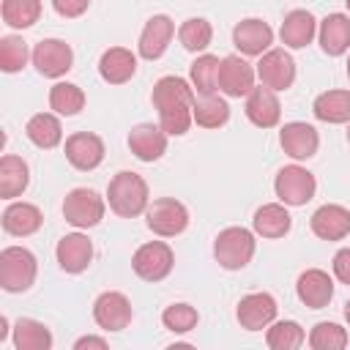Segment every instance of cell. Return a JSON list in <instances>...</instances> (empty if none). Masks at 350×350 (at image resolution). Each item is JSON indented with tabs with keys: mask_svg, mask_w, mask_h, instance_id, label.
<instances>
[{
	"mask_svg": "<svg viewBox=\"0 0 350 350\" xmlns=\"http://www.w3.org/2000/svg\"><path fill=\"white\" fill-rule=\"evenodd\" d=\"M298 301L309 309H325L334 298V279L323 268H306L295 282Z\"/></svg>",
	"mask_w": 350,
	"mask_h": 350,
	"instance_id": "cell-19",
	"label": "cell"
},
{
	"mask_svg": "<svg viewBox=\"0 0 350 350\" xmlns=\"http://www.w3.org/2000/svg\"><path fill=\"white\" fill-rule=\"evenodd\" d=\"M317 38L325 55L339 57L350 49V16L347 14H328L325 19H320L317 27Z\"/></svg>",
	"mask_w": 350,
	"mask_h": 350,
	"instance_id": "cell-26",
	"label": "cell"
},
{
	"mask_svg": "<svg viewBox=\"0 0 350 350\" xmlns=\"http://www.w3.org/2000/svg\"><path fill=\"white\" fill-rule=\"evenodd\" d=\"M0 221H3V230L8 235L27 238V235H33V232L41 230L44 216H41L38 205H33V202H8L5 211H3V216H0Z\"/></svg>",
	"mask_w": 350,
	"mask_h": 350,
	"instance_id": "cell-25",
	"label": "cell"
},
{
	"mask_svg": "<svg viewBox=\"0 0 350 350\" xmlns=\"http://www.w3.org/2000/svg\"><path fill=\"white\" fill-rule=\"evenodd\" d=\"M347 142H350V126H347Z\"/></svg>",
	"mask_w": 350,
	"mask_h": 350,
	"instance_id": "cell-47",
	"label": "cell"
},
{
	"mask_svg": "<svg viewBox=\"0 0 350 350\" xmlns=\"http://www.w3.org/2000/svg\"><path fill=\"white\" fill-rule=\"evenodd\" d=\"M331 268H334V276H336L342 284L350 287V246H345V249H339V252L334 254Z\"/></svg>",
	"mask_w": 350,
	"mask_h": 350,
	"instance_id": "cell-42",
	"label": "cell"
},
{
	"mask_svg": "<svg viewBox=\"0 0 350 350\" xmlns=\"http://www.w3.org/2000/svg\"><path fill=\"white\" fill-rule=\"evenodd\" d=\"M107 202H109L112 213H118L120 219H134V216L145 213L150 205L145 178L131 170H120L118 175H112V180L107 186Z\"/></svg>",
	"mask_w": 350,
	"mask_h": 350,
	"instance_id": "cell-2",
	"label": "cell"
},
{
	"mask_svg": "<svg viewBox=\"0 0 350 350\" xmlns=\"http://www.w3.org/2000/svg\"><path fill=\"white\" fill-rule=\"evenodd\" d=\"M252 227L262 238H284L293 227V216H290L284 202H265L254 211Z\"/></svg>",
	"mask_w": 350,
	"mask_h": 350,
	"instance_id": "cell-27",
	"label": "cell"
},
{
	"mask_svg": "<svg viewBox=\"0 0 350 350\" xmlns=\"http://www.w3.org/2000/svg\"><path fill=\"white\" fill-rule=\"evenodd\" d=\"M312 112L323 123H350V90H325L314 98Z\"/></svg>",
	"mask_w": 350,
	"mask_h": 350,
	"instance_id": "cell-32",
	"label": "cell"
},
{
	"mask_svg": "<svg viewBox=\"0 0 350 350\" xmlns=\"http://www.w3.org/2000/svg\"><path fill=\"white\" fill-rule=\"evenodd\" d=\"M38 260L25 246H5L0 252V287L5 293H25L36 284Z\"/></svg>",
	"mask_w": 350,
	"mask_h": 350,
	"instance_id": "cell-3",
	"label": "cell"
},
{
	"mask_svg": "<svg viewBox=\"0 0 350 350\" xmlns=\"http://www.w3.org/2000/svg\"><path fill=\"white\" fill-rule=\"evenodd\" d=\"M273 191L279 197V202L290 205V208H298V205H306L314 191H317V180L314 175L301 167V164H287L276 172V180H273Z\"/></svg>",
	"mask_w": 350,
	"mask_h": 350,
	"instance_id": "cell-7",
	"label": "cell"
},
{
	"mask_svg": "<svg viewBox=\"0 0 350 350\" xmlns=\"http://www.w3.org/2000/svg\"><path fill=\"white\" fill-rule=\"evenodd\" d=\"M55 257L66 273H82V271H88V265L93 260V243L82 232H68L57 241Z\"/></svg>",
	"mask_w": 350,
	"mask_h": 350,
	"instance_id": "cell-20",
	"label": "cell"
},
{
	"mask_svg": "<svg viewBox=\"0 0 350 350\" xmlns=\"http://www.w3.org/2000/svg\"><path fill=\"white\" fill-rule=\"evenodd\" d=\"M30 183V167L22 156L5 153L0 159V197L3 200H14L19 197Z\"/></svg>",
	"mask_w": 350,
	"mask_h": 350,
	"instance_id": "cell-28",
	"label": "cell"
},
{
	"mask_svg": "<svg viewBox=\"0 0 350 350\" xmlns=\"http://www.w3.org/2000/svg\"><path fill=\"white\" fill-rule=\"evenodd\" d=\"M219 57L216 55H200L191 66H189V82L194 88V93H216L219 90Z\"/></svg>",
	"mask_w": 350,
	"mask_h": 350,
	"instance_id": "cell-34",
	"label": "cell"
},
{
	"mask_svg": "<svg viewBox=\"0 0 350 350\" xmlns=\"http://www.w3.org/2000/svg\"><path fill=\"white\" fill-rule=\"evenodd\" d=\"M27 57H33V55H30L27 44L22 41V36H3L0 38V68L5 74L22 71L27 66Z\"/></svg>",
	"mask_w": 350,
	"mask_h": 350,
	"instance_id": "cell-39",
	"label": "cell"
},
{
	"mask_svg": "<svg viewBox=\"0 0 350 350\" xmlns=\"http://www.w3.org/2000/svg\"><path fill=\"white\" fill-rule=\"evenodd\" d=\"M49 107L55 109V115H79L85 109V90L74 82H55L49 88Z\"/></svg>",
	"mask_w": 350,
	"mask_h": 350,
	"instance_id": "cell-33",
	"label": "cell"
},
{
	"mask_svg": "<svg viewBox=\"0 0 350 350\" xmlns=\"http://www.w3.org/2000/svg\"><path fill=\"white\" fill-rule=\"evenodd\" d=\"M257 249L254 232L246 227H224L213 241V257L227 271H241L252 262Z\"/></svg>",
	"mask_w": 350,
	"mask_h": 350,
	"instance_id": "cell-4",
	"label": "cell"
},
{
	"mask_svg": "<svg viewBox=\"0 0 350 350\" xmlns=\"http://www.w3.org/2000/svg\"><path fill=\"white\" fill-rule=\"evenodd\" d=\"M191 115L200 129H219L230 120V104L219 93H197Z\"/></svg>",
	"mask_w": 350,
	"mask_h": 350,
	"instance_id": "cell-30",
	"label": "cell"
},
{
	"mask_svg": "<svg viewBox=\"0 0 350 350\" xmlns=\"http://www.w3.org/2000/svg\"><path fill=\"white\" fill-rule=\"evenodd\" d=\"M314 36H317V19L306 8H295L282 19L279 38L287 49H304L312 44Z\"/></svg>",
	"mask_w": 350,
	"mask_h": 350,
	"instance_id": "cell-23",
	"label": "cell"
},
{
	"mask_svg": "<svg viewBox=\"0 0 350 350\" xmlns=\"http://www.w3.org/2000/svg\"><path fill=\"white\" fill-rule=\"evenodd\" d=\"M345 320H347V323H350V301H347V304H345Z\"/></svg>",
	"mask_w": 350,
	"mask_h": 350,
	"instance_id": "cell-45",
	"label": "cell"
},
{
	"mask_svg": "<svg viewBox=\"0 0 350 350\" xmlns=\"http://www.w3.org/2000/svg\"><path fill=\"white\" fill-rule=\"evenodd\" d=\"M25 134H27V139H30L36 148L52 150V148H57L60 139H63V126H60L57 115H52V112H36V115L25 123Z\"/></svg>",
	"mask_w": 350,
	"mask_h": 350,
	"instance_id": "cell-29",
	"label": "cell"
},
{
	"mask_svg": "<svg viewBox=\"0 0 350 350\" xmlns=\"http://www.w3.org/2000/svg\"><path fill=\"white\" fill-rule=\"evenodd\" d=\"M254 71L260 77V85H265V88H271L276 93L293 88V82H295V60L290 57L287 49H268V52H262Z\"/></svg>",
	"mask_w": 350,
	"mask_h": 350,
	"instance_id": "cell-10",
	"label": "cell"
},
{
	"mask_svg": "<svg viewBox=\"0 0 350 350\" xmlns=\"http://www.w3.org/2000/svg\"><path fill=\"white\" fill-rule=\"evenodd\" d=\"M161 323L172 334H189L191 328H197L200 314H197V309L191 304H170L161 312Z\"/></svg>",
	"mask_w": 350,
	"mask_h": 350,
	"instance_id": "cell-40",
	"label": "cell"
},
{
	"mask_svg": "<svg viewBox=\"0 0 350 350\" xmlns=\"http://www.w3.org/2000/svg\"><path fill=\"white\" fill-rule=\"evenodd\" d=\"M279 145L282 150L295 159V161H306L317 153L320 148V134L312 123H304V120H290L279 129Z\"/></svg>",
	"mask_w": 350,
	"mask_h": 350,
	"instance_id": "cell-13",
	"label": "cell"
},
{
	"mask_svg": "<svg viewBox=\"0 0 350 350\" xmlns=\"http://www.w3.org/2000/svg\"><path fill=\"white\" fill-rule=\"evenodd\" d=\"M145 224L159 238H175L189 227V208L175 197H159L148 205Z\"/></svg>",
	"mask_w": 350,
	"mask_h": 350,
	"instance_id": "cell-6",
	"label": "cell"
},
{
	"mask_svg": "<svg viewBox=\"0 0 350 350\" xmlns=\"http://www.w3.org/2000/svg\"><path fill=\"white\" fill-rule=\"evenodd\" d=\"M134 317L131 301L120 290H107L93 301V320L101 331H123Z\"/></svg>",
	"mask_w": 350,
	"mask_h": 350,
	"instance_id": "cell-9",
	"label": "cell"
},
{
	"mask_svg": "<svg viewBox=\"0 0 350 350\" xmlns=\"http://www.w3.org/2000/svg\"><path fill=\"white\" fill-rule=\"evenodd\" d=\"M243 112L257 129H273L282 118V104L276 98V90L265 88V85H260V88L254 85V90L246 96Z\"/></svg>",
	"mask_w": 350,
	"mask_h": 350,
	"instance_id": "cell-21",
	"label": "cell"
},
{
	"mask_svg": "<svg viewBox=\"0 0 350 350\" xmlns=\"http://www.w3.org/2000/svg\"><path fill=\"white\" fill-rule=\"evenodd\" d=\"M33 66L38 74L49 77V79H57L63 74L71 71L74 66V52L66 41L60 38H41L33 49Z\"/></svg>",
	"mask_w": 350,
	"mask_h": 350,
	"instance_id": "cell-11",
	"label": "cell"
},
{
	"mask_svg": "<svg viewBox=\"0 0 350 350\" xmlns=\"http://www.w3.org/2000/svg\"><path fill=\"white\" fill-rule=\"evenodd\" d=\"M304 342L306 334L295 320H273L265 331V345L271 350H298Z\"/></svg>",
	"mask_w": 350,
	"mask_h": 350,
	"instance_id": "cell-35",
	"label": "cell"
},
{
	"mask_svg": "<svg viewBox=\"0 0 350 350\" xmlns=\"http://www.w3.org/2000/svg\"><path fill=\"white\" fill-rule=\"evenodd\" d=\"M254 77L257 71L241 55H227L219 63V90L227 98H246L254 90Z\"/></svg>",
	"mask_w": 350,
	"mask_h": 350,
	"instance_id": "cell-12",
	"label": "cell"
},
{
	"mask_svg": "<svg viewBox=\"0 0 350 350\" xmlns=\"http://www.w3.org/2000/svg\"><path fill=\"white\" fill-rule=\"evenodd\" d=\"M98 74L109 85H123L137 74V55L126 46H109L98 57Z\"/></svg>",
	"mask_w": 350,
	"mask_h": 350,
	"instance_id": "cell-24",
	"label": "cell"
},
{
	"mask_svg": "<svg viewBox=\"0 0 350 350\" xmlns=\"http://www.w3.org/2000/svg\"><path fill=\"white\" fill-rule=\"evenodd\" d=\"M104 211H107V202L98 191L93 189H71L63 200V219L77 227V230H90L96 227L101 219H104Z\"/></svg>",
	"mask_w": 350,
	"mask_h": 350,
	"instance_id": "cell-5",
	"label": "cell"
},
{
	"mask_svg": "<svg viewBox=\"0 0 350 350\" xmlns=\"http://www.w3.org/2000/svg\"><path fill=\"white\" fill-rule=\"evenodd\" d=\"M232 44L241 55H249V57H260L262 52L271 49L273 44V30L268 22L257 19V16H249V19H241L235 27H232Z\"/></svg>",
	"mask_w": 350,
	"mask_h": 350,
	"instance_id": "cell-16",
	"label": "cell"
},
{
	"mask_svg": "<svg viewBox=\"0 0 350 350\" xmlns=\"http://www.w3.org/2000/svg\"><path fill=\"white\" fill-rule=\"evenodd\" d=\"M0 14H3V22L8 27L25 30V27H33L38 22V16H41V0H3Z\"/></svg>",
	"mask_w": 350,
	"mask_h": 350,
	"instance_id": "cell-36",
	"label": "cell"
},
{
	"mask_svg": "<svg viewBox=\"0 0 350 350\" xmlns=\"http://www.w3.org/2000/svg\"><path fill=\"white\" fill-rule=\"evenodd\" d=\"M347 79H350V57H347Z\"/></svg>",
	"mask_w": 350,
	"mask_h": 350,
	"instance_id": "cell-46",
	"label": "cell"
},
{
	"mask_svg": "<svg viewBox=\"0 0 350 350\" xmlns=\"http://www.w3.org/2000/svg\"><path fill=\"white\" fill-rule=\"evenodd\" d=\"M172 265H175V254H172L170 243H164V241H148L131 257L134 273L139 279H145V282H161V279H167L170 271H172Z\"/></svg>",
	"mask_w": 350,
	"mask_h": 350,
	"instance_id": "cell-8",
	"label": "cell"
},
{
	"mask_svg": "<svg viewBox=\"0 0 350 350\" xmlns=\"http://www.w3.org/2000/svg\"><path fill=\"white\" fill-rule=\"evenodd\" d=\"M8 339V317L5 314H0V345Z\"/></svg>",
	"mask_w": 350,
	"mask_h": 350,
	"instance_id": "cell-44",
	"label": "cell"
},
{
	"mask_svg": "<svg viewBox=\"0 0 350 350\" xmlns=\"http://www.w3.org/2000/svg\"><path fill=\"white\" fill-rule=\"evenodd\" d=\"M11 339L16 350H49L52 347V331L33 317H19L11 328Z\"/></svg>",
	"mask_w": 350,
	"mask_h": 350,
	"instance_id": "cell-31",
	"label": "cell"
},
{
	"mask_svg": "<svg viewBox=\"0 0 350 350\" xmlns=\"http://www.w3.org/2000/svg\"><path fill=\"white\" fill-rule=\"evenodd\" d=\"M276 298L271 293H249L238 301L235 317L246 331H262L276 320Z\"/></svg>",
	"mask_w": 350,
	"mask_h": 350,
	"instance_id": "cell-15",
	"label": "cell"
},
{
	"mask_svg": "<svg viewBox=\"0 0 350 350\" xmlns=\"http://www.w3.org/2000/svg\"><path fill=\"white\" fill-rule=\"evenodd\" d=\"M167 131L153 123H139L129 131V148L139 161H159L167 153Z\"/></svg>",
	"mask_w": 350,
	"mask_h": 350,
	"instance_id": "cell-22",
	"label": "cell"
},
{
	"mask_svg": "<svg viewBox=\"0 0 350 350\" xmlns=\"http://www.w3.org/2000/svg\"><path fill=\"white\" fill-rule=\"evenodd\" d=\"M194 88L191 82H186L183 77H161L153 85L150 101L159 112V126L170 134V137H183L189 131V126L194 123Z\"/></svg>",
	"mask_w": 350,
	"mask_h": 350,
	"instance_id": "cell-1",
	"label": "cell"
},
{
	"mask_svg": "<svg viewBox=\"0 0 350 350\" xmlns=\"http://www.w3.org/2000/svg\"><path fill=\"white\" fill-rule=\"evenodd\" d=\"M347 345H350V336L339 323L323 320L309 331V347L312 350H345Z\"/></svg>",
	"mask_w": 350,
	"mask_h": 350,
	"instance_id": "cell-38",
	"label": "cell"
},
{
	"mask_svg": "<svg viewBox=\"0 0 350 350\" xmlns=\"http://www.w3.org/2000/svg\"><path fill=\"white\" fill-rule=\"evenodd\" d=\"M178 41L183 44L186 52H205L213 41V27L202 16H191L178 27Z\"/></svg>",
	"mask_w": 350,
	"mask_h": 350,
	"instance_id": "cell-37",
	"label": "cell"
},
{
	"mask_svg": "<svg viewBox=\"0 0 350 350\" xmlns=\"http://www.w3.org/2000/svg\"><path fill=\"white\" fill-rule=\"evenodd\" d=\"M345 3H347V11H350V0H345Z\"/></svg>",
	"mask_w": 350,
	"mask_h": 350,
	"instance_id": "cell-48",
	"label": "cell"
},
{
	"mask_svg": "<svg viewBox=\"0 0 350 350\" xmlns=\"http://www.w3.org/2000/svg\"><path fill=\"white\" fill-rule=\"evenodd\" d=\"M85 347L107 350V339H104V336H79V339L74 342V350H85Z\"/></svg>",
	"mask_w": 350,
	"mask_h": 350,
	"instance_id": "cell-43",
	"label": "cell"
},
{
	"mask_svg": "<svg viewBox=\"0 0 350 350\" xmlns=\"http://www.w3.org/2000/svg\"><path fill=\"white\" fill-rule=\"evenodd\" d=\"M88 5H90V0H52V8H55L60 16H66V19L82 16V14L88 11Z\"/></svg>",
	"mask_w": 350,
	"mask_h": 350,
	"instance_id": "cell-41",
	"label": "cell"
},
{
	"mask_svg": "<svg viewBox=\"0 0 350 350\" xmlns=\"http://www.w3.org/2000/svg\"><path fill=\"white\" fill-rule=\"evenodd\" d=\"M172 36H175V22H172L167 14H153V16L145 22L142 33H139V44H137L139 57H145V60H159V57L167 52Z\"/></svg>",
	"mask_w": 350,
	"mask_h": 350,
	"instance_id": "cell-17",
	"label": "cell"
},
{
	"mask_svg": "<svg viewBox=\"0 0 350 350\" xmlns=\"http://www.w3.org/2000/svg\"><path fill=\"white\" fill-rule=\"evenodd\" d=\"M66 159L74 170L90 172L104 161V139L93 131H77L66 139Z\"/></svg>",
	"mask_w": 350,
	"mask_h": 350,
	"instance_id": "cell-14",
	"label": "cell"
},
{
	"mask_svg": "<svg viewBox=\"0 0 350 350\" xmlns=\"http://www.w3.org/2000/svg\"><path fill=\"white\" fill-rule=\"evenodd\" d=\"M309 227L320 241H342L350 235V211L345 205L325 202L312 213Z\"/></svg>",
	"mask_w": 350,
	"mask_h": 350,
	"instance_id": "cell-18",
	"label": "cell"
}]
</instances>
